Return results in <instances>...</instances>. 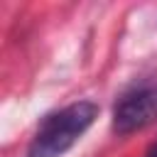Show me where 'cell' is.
<instances>
[{"label":"cell","instance_id":"obj_1","mask_svg":"<svg viewBox=\"0 0 157 157\" xmlns=\"http://www.w3.org/2000/svg\"><path fill=\"white\" fill-rule=\"evenodd\" d=\"M96 118L98 105L93 101H76L49 113L39 123L27 147V157H61L78 142V137L93 125Z\"/></svg>","mask_w":157,"mask_h":157},{"label":"cell","instance_id":"obj_2","mask_svg":"<svg viewBox=\"0 0 157 157\" xmlns=\"http://www.w3.org/2000/svg\"><path fill=\"white\" fill-rule=\"evenodd\" d=\"M157 120V83L137 86L128 91L113 108V130L118 135H132Z\"/></svg>","mask_w":157,"mask_h":157}]
</instances>
